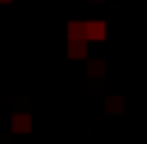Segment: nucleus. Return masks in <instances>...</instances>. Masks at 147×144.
Returning a JSON list of instances; mask_svg holds the SVG:
<instances>
[{"label": "nucleus", "instance_id": "nucleus-1", "mask_svg": "<svg viewBox=\"0 0 147 144\" xmlns=\"http://www.w3.org/2000/svg\"><path fill=\"white\" fill-rule=\"evenodd\" d=\"M108 37V26L102 23V20H91V23H85V40H96V42H102Z\"/></svg>", "mask_w": 147, "mask_h": 144}, {"label": "nucleus", "instance_id": "nucleus-2", "mask_svg": "<svg viewBox=\"0 0 147 144\" xmlns=\"http://www.w3.org/2000/svg\"><path fill=\"white\" fill-rule=\"evenodd\" d=\"M68 57L71 59H85L88 57V40H68Z\"/></svg>", "mask_w": 147, "mask_h": 144}, {"label": "nucleus", "instance_id": "nucleus-3", "mask_svg": "<svg viewBox=\"0 0 147 144\" xmlns=\"http://www.w3.org/2000/svg\"><path fill=\"white\" fill-rule=\"evenodd\" d=\"M11 130L14 133H31V116L28 113H14L11 116Z\"/></svg>", "mask_w": 147, "mask_h": 144}, {"label": "nucleus", "instance_id": "nucleus-4", "mask_svg": "<svg viewBox=\"0 0 147 144\" xmlns=\"http://www.w3.org/2000/svg\"><path fill=\"white\" fill-rule=\"evenodd\" d=\"M68 40H85V23L82 20H71L68 23Z\"/></svg>", "mask_w": 147, "mask_h": 144}, {"label": "nucleus", "instance_id": "nucleus-5", "mask_svg": "<svg viewBox=\"0 0 147 144\" xmlns=\"http://www.w3.org/2000/svg\"><path fill=\"white\" fill-rule=\"evenodd\" d=\"M88 73H91V76H102V73H105V62H102V59L91 62V65H88Z\"/></svg>", "mask_w": 147, "mask_h": 144}, {"label": "nucleus", "instance_id": "nucleus-6", "mask_svg": "<svg viewBox=\"0 0 147 144\" xmlns=\"http://www.w3.org/2000/svg\"><path fill=\"white\" fill-rule=\"evenodd\" d=\"M108 108L113 110V113H116V110H122V99H116V96H113V99H108Z\"/></svg>", "mask_w": 147, "mask_h": 144}, {"label": "nucleus", "instance_id": "nucleus-7", "mask_svg": "<svg viewBox=\"0 0 147 144\" xmlns=\"http://www.w3.org/2000/svg\"><path fill=\"white\" fill-rule=\"evenodd\" d=\"M0 3H11V0H0Z\"/></svg>", "mask_w": 147, "mask_h": 144}]
</instances>
